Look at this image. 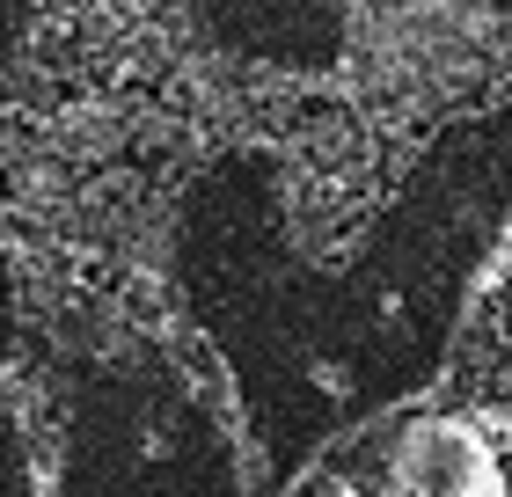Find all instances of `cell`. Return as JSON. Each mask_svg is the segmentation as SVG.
<instances>
[{
  "label": "cell",
  "instance_id": "cell-1",
  "mask_svg": "<svg viewBox=\"0 0 512 497\" xmlns=\"http://www.w3.org/2000/svg\"><path fill=\"white\" fill-rule=\"evenodd\" d=\"M388 497H512L491 439L461 417H417L395 439L388 461Z\"/></svg>",
  "mask_w": 512,
  "mask_h": 497
},
{
  "label": "cell",
  "instance_id": "cell-2",
  "mask_svg": "<svg viewBox=\"0 0 512 497\" xmlns=\"http://www.w3.org/2000/svg\"><path fill=\"white\" fill-rule=\"evenodd\" d=\"M322 497H366V490H344V483H337V490H322Z\"/></svg>",
  "mask_w": 512,
  "mask_h": 497
}]
</instances>
